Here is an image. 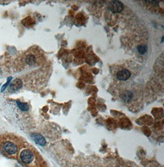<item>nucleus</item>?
Segmentation results:
<instances>
[{"instance_id": "f257e3e1", "label": "nucleus", "mask_w": 164, "mask_h": 167, "mask_svg": "<svg viewBox=\"0 0 164 167\" xmlns=\"http://www.w3.org/2000/svg\"><path fill=\"white\" fill-rule=\"evenodd\" d=\"M121 92L120 93L121 97L124 101L126 103L130 102L134 99L135 94V87H133L131 85H126L125 87H122Z\"/></svg>"}, {"instance_id": "f03ea898", "label": "nucleus", "mask_w": 164, "mask_h": 167, "mask_svg": "<svg viewBox=\"0 0 164 167\" xmlns=\"http://www.w3.org/2000/svg\"><path fill=\"white\" fill-rule=\"evenodd\" d=\"M20 158L22 159V160L24 163H29L33 161L34 155L31 152L30 150L25 149L23 150L21 153Z\"/></svg>"}, {"instance_id": "7ed1b4c3", "label": "nucleus", "mask_w": 164, "mask_h": 167, "mask_svg": "<svg viewBox=\"0 0 164 167\" xmlns=\"http://www.w3.org/2000/svg\"><path fill=\"white\" fill-rule=\"evenodd\" d=\"M131 77V72L125 68L119 69L116 73V77L120 81H126Z\"/></svg>"}, {"instance_id": "20e7f679", "label": "nucleus", "mask_w": 164, "mask_h": 167, "mask_svg": "<svg viewBox=\"0 0 164 167\" xmlns=\"http://www.w3.org/2000/svg\"><path fill=\"white\" fill-rule=\"evenodd\" d=\"M38 60H39L38 57L35 54L33 53L27 54L25 58L26 64L30 67H33L36 65L38 62Z\"/></svg>"}, {"instance_id": "39448f33", "label": "nucleus", "mask_w": 164, "mask_h": 167, "mask_svg": "<svg viewBox=\"0 0 164 167\" xmlns=\"http://www.w3.org/2000/svg\"><path fill=\"white\" fill-rule=\"evenodd\" d=\"M109 8L114 13L121 12L124 9L123 4L118 1H112L109 3Z\"/></svg>"}, {"instance_id": "423d86ee", "label": "nucleus", "mask_w": 164, "mask_h": 167, "mask_svg": "<svg viewBox=\"0 0 164 167\" xmlns=\"http://www.w3.org/2000/svg\"><path fill=\"white\" fill-rule=\"evenodd\" d=\"M3 147L6 152L10 154H14L16 153L17 151V146L11 142H6L3 145Z\"/></svg>"}, {"instance_id": "0eeeda50", "label": "nucleus", "mask_w": 164, "mask_h": 167, "mask_svg": "<svg viewBox=\"0 0 164 167\" xmlns=\"http://www.w3.org/2000/svg\"><path fill=\"white\" fill-rule=\"evenodd\" d=\"M31 137L32 140L36 143V144L40 146H45L46 144V141L45 138L42 136L41 134L39 133H32L31 134Z\"/></svg>"}, {"instance_id": "6e6552de", "label": "nucleus", "mask_w": 164, "mask_h": 167, "mask_svg": "<svg viewBox=\"0 0 164 167\" xmlns=\"http://www.w3.org/2000/svg\"><path fill=\"white\" fill-rule=\"evenodd\" d=\"M22 86V82L20 79H17L14 80L10 85L11 91L14 92L20 89Z\"/></svg>"}, {"instance_id": "1a4fd4ad", "label": "nucleus", "mask_w": 164, "mask_h": 167, "mask_svg": "<svg viewBox=\"0 0 164 167\" xmlns=\"http://www.w3.org/2000/svg\"><path fill=\"white\" fill-rule=\"evenodd\" d=\"M17 105L19 106V108L23 111H27L29 109V106L27 104V103H22V102H20V101H17Z\"/></svg>"}, {"instance_id": "9d476101", "label": "nucleus", "mask_w": 164, "mask_h": 167, "mask_svg": "<svg viewBox=\"0 0 164 167\" xmlns=\"http://www.w3.org/2000/svg\"><path fill=\"white\" fill-rule=\"evenodd\" d=\"M137 50L139 53L144 55L147 51V47L145 45H140L138 47Z\"/></svg>"}, {"instance_id": "9b49d317", "label": "nucleus", "mask_w": 164, "mask_h": 167, "mask_svg": "<svg viewBox=\"0 0 164 167\" xmlns=\"http://www.w3.org/2000/svg\"><path fill=\"white\" fill-rule=\"evenodd\" d=\"M11 77H10V78H8V80H7V82L5 84V85H3V87H2V89H1V92H3L4 90V89L6 88L7 87V86L9 85V83L10 82V81H11Z\"/></svg>"}, {"instance_id": "f8f14e48", "label": "nucleus", "mask_w": 164, "mask_h": 167, "mask_svg": "<svg viewBox=\"0 0 164 167\" xmlns=\"http://www.w3.org/2000/svg\"><path fill=\"white\" fill-rule=\"evenodd\" d=\"M1 71L0 69V75H1Z\"/></svg>"}]
</instances>
